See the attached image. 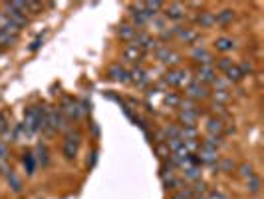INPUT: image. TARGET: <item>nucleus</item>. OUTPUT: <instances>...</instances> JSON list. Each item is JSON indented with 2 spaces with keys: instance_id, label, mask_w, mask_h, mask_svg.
<instances>
[{
  "instance_id": "f257e3e1",
  "label": "nucleus",
  "mask_w": 264,
  "mask_h": 199,
  "mask_svg": "<svg viewBox=\"0 0 264 199\" xmlns=\"http://www.w3.org/2000/svg\"><path fill=\"white\" fill-rule=\"evenodd\" d=\"M6 18L16 24L20 30H24L26 26L30 24V18L26 14V2H6V4H2V8H0Z\"/></svg>"
},
{
  "instance_id": "f03ea898",
  "label": "nucleus",
  "mask_w": 264,
  "mask_h": 199,
  "mask_svg": "<svg viewBox=\"0 0 264 199\" xmlns=\"http://www.w3.org/2000/svg\"><path fill=\"white\" fill-rule=\"evenodd\" d=\"M80 146H82V132L78 128H70L64 139H62V155L66 161H73L80 153Z\"/></svg>"
},
{
  "instance_id": "7ed1b4c3",
  "label": "nucleus",
  "mask_w": 264,
  "mask_h": 199,
  "mask_svg": "<svg viewBox=\"0 0 264 199\" xmlns=\"http://www.w3.org/2000/svg\"><path fill=\"white\" fill-rule=\"evenodd\" d=\"M44 116H46L44 104L26 107V112H24V128H26V132H28L30 136H36V134L42 130Z\"/></svg>"
},
{
  "instance_id": "20e7f679",
  "label": "nucleus",
  "mask_w": 264,
  "mask_h": 199,
  "mask_svg": "<svg viewBox=\"0 0 264 199\" xmlns=\"http://www.w3.org/2000/svg\"><path fill=\"white\" fill-rule=\"evenodd\" d=\"M191 80H193L191 70H187V68H183V66L169 70V72L163 76V82L167 84V88H187Z\"/></svg>"
},
{
  "instance_id": "39448f33",
  "label": "nucleus",
  "mask_w": 264,
  "mask_h": 199,
  "mask_svg": "<svg viewBox=\"0 0 264 199\" xmlns=\"http://www.w3.org/2000/svg\"><path fill=\"white\" fill-rule=\"evenodd\" d=\"M187 16H189V10H187V6H185L183 2H169V4L163 6V18H165L167 22L173 20L177 24H181Z\"/></svg>"
},
{
  "instance_id": "423d86ee",
  "label": "nucleus",
  "mask_w": 264,
  "mask_h": 199,
  "mask_svg": "<svg viewBox=\"0 0 264 199\" xmlns=\"http://www.w3.org/2000/svg\"><path fill=\"white\" fill-rule=\"evenodd\" d=\"M60 114L68 120V122H76V120H80L82 118V112H80V102L78 100H73L72 96H66V98H62V102H60Z\"/></svg>"
},
{
  "instance_id": "0eeeda50",
  "label": "nucleus",
  "mask_w": 264,
  "mask_h": 199,
  "mask_svg": "<svg viewBox=\"0 0 264 199\" xmlns=\"http://www.w3.org/2000/svg\"><path fill=\"white\" fill-rule=\"evenodd\" d=\"M209 96H211V88L205 86V84H201V82H197L195 78L189 82V86L185 88V98L195 100V102H205V100H209Z\"/></svg>"
},
{
  "instance_id": "6e6552de",
  "label": "nucleus",
  "mask_w": 264,
  "mask_h": 199,
  "mask_svg": "<svg viewBox=\"0 0 264 199\" xmlns=\"http://www.w3.org/2000/svg\"><path fill=\"white\" fill-rule=\"evenodd\" d=\"M131 44H133V46H137V48H141V50L147 54V52H155V50L159 48V44H161V42H159L155 36H151V34H147V32L139 30Z\"/></svg>"
},
{
  "instance_id": "1a4fd4ad",
  "label": "nucleus",
  "mask_w": 264,
  "mask_h": 199,
  "mask_svg": "<svg viewBox=\"0 0 264 199\" xmlns=\"http://www.w3.org/2000/svg\"><path fill=\"white\" fill-rule=\"evenodd\" d=\"M131 8V24L139 30V28H143L149 24V20L153 18L151 14H147V10L143 8V2H135L129 6Z\"/></svg>"
},
{
  "instance_id": "9d476101",
  "label": "nucleus",
  "mask_w": 264,
  "mask_h": 199,
  "mask_svg": "<svg viewBox=\"0 0 264 199\" xmlns=\"http://www.w3.org/2000/svg\"><path fill=\"white\" fill-rule=\"evenodd\" d=\"M191 60L197 64V66H206V64H215V56H213V52L205 48L203 44H195L191 48Z\"/></svg>"
},
{
  "instance_id": "9b49d317",
  "label": "nucleus",
  "mask_w": 264,
  "mask_h": 199,
  "mask_svg": "<svg viewBox=\"0 0 264 199\" xmlns=\"http://www.w3.org/2000/svg\"><path fill=\"white\" fill-rule=\"evenodd\" d=\"M201 112H203L201 107H197V110H179L177 123L183 125V128H197V122L201 118Z\"/></svg>"
},
{
  "instance_id": "f8f14e48",
  "label": "nucleus",
  "mask_w": 264,
  "mask_h": 199,
  "mask_svg": "<svg viewBox=\"0 0 264 199\" xmlns=\"http://www.w3.org/2000/svg\"><path fill=\"white\" fill-rule=\"evenodd\" d=\"M195 80L197 82H201V84H205V86H211L213 84V80L217 78V70H215V66L213 64H206V66H195Z\"/></svg>"
},
{
  "instance_id": "ddd939ff",
  "label": "nucleus",
  "mask_w": 264,
  "mask_h": 199,
  "mask_svg": "<svg viewBox=\"0 0 264 199\" xmlns=\"http://www.w3.org/2000/svg\"><path fill=\"white\" fill-rule=\"evenodd\" d=\"M199 38H201V34L197 28H191V26H181V30L177 34V40H181L183 44H187V46H195V44H199Z\"/></svg>"
},
{
  "instance_id": "4468645a",
  "label": "nucleus",
  "mask_w": 264,
  "mask_h": 199,
  "mask_svg": "<svg viewBox=\"0 0 264 199\" xmlns=\"http://www.w3.org/2000/svg\"><path fill=\"white\" fill-rule=\"evenodd\" d=\"M107 78L114 82H119V84H129V70L123 68L121 64H111L107 68Z\"/></svg>"
},
{
  "instance_id": "2eb2a0df",
  "label": "nucleus",
  "mask_w": 264,
  "mask_h": 199,
  "mask_svg": "<svg viewBox=\"0 0 264 199\" xmlns=\"http://www.w3.org/2000/svg\"><path fill=\"white\" fill-rule=\"evenodd\" d=\"M193 22L199 26V28H215L217 26V20H215V12H211V10H199L197 16L193 18Z\"/></svg>"
},
{
  "instance_id": "dca6fc26",
  "label": "nucleus",
  "mask_w": 264,
  "mask_h": 199,
  "mask_svg": "<svg viewBox=\"0 0 264 199\" xmlns=\"http://www.w3.org/2000/svg\"><path fill=\"white\" fill-rule=\"evenodd\" d=\"M143 58H145V52H143L141 48L133 46V44H125V48H123V60L139 66V64L143 62Z\"/></svg>"
},
{
  "instance_id": "f3484780",
  "label": "nucleus",
  "mask_w": 264,
  "mask_h": 199,
  "mask_svg": "<svg viewBox=\"0 0 264 199\" xmlns=\"http://www.w3.org/2000/svg\"><path fill=\"white\" fill-rule=\"evenodd\" d=\"M32 153H34V159H36L38 168H48L50 166V150H48V146L44 141H38Z\"/></svg>"
},
{
  "instance_id": "a211bd4d",
  "label": "nucleus",
  "mask_w": 264,
  "mask_h": 199,
  "mask_svg": "<svg viewBox=\"0 0 264 199\" xmlns=\"http://www.w3.org/2000/svg\"><path fill=\"white\" fill-rule=\"evenodd\" d=\"M4 179H6V185L10 187V191L16 193V195H20L22 193V189H24V184H22V177L16 173L14 169L10 168L6 171V175H4Z\"/></svg>"
},
{
  "instance_id": "6ab92c4d",
  "label": "nucleus",
  "mask_w": 264,
  "mask_h": 199,
  "mask_svg": "<svg viewBox=\"0 0 264 199\" xmlns=\"http://www.w3.org/2000/svg\"><path fill=\"white\" fill-rule=\"evenodd\" d=\"M137 28L133 26L131 22H123V24H119L118 26V38L119 40H123L125 44H131L133 40H135V36H137Z\"/></svg>"
},
{
  "instance_id": "aec40b11",
  "label": "nucleus",
  "mask_w": 264,
  "mask_h": 199,
  "mask_svg": "<svg viewBox=\"0 0 264 199\" xmlns=\"http://www.w3.org/2000/svg\"><path fill=\"white\" fill-rule=\"evenodd\" d=\"M213 46H215V50L220 52V54H229V52L236 50V40L233 36H219V38L213 42Z\"/></svg>"
},
{
  "instance_id": "412c9836",
  "label": "nucleus",
  "mask_w": 264,
  "mask_h": 199,
  "mask_svg": "<svg viewBox=\"0 0 264 199\" xmlns=\"http://www.w3.org/2000/svg\"><path fill=\"white\" fill-rule=\"evenodd\" d=\"M224 125H227V122H222L215 116H209L205 123L206 136H222L224 134Z\"/></svg>"
},
{
  "instance_id": "4be33fe9",
  "label": "nucleus",
  "mask_w": 264,
  "mask_h": 199,
  "mask_svg": "<svg viewBox=\"0 0 264 199\" xmlns=\"http://www.w3.org/2000/svg\"><path fill=\"white\" fill-rule=\"evenodd\" d=\"M129 82L137 88H145L149 84V76H147V72L141 66H135L133 70H129Z\"/></svg>"
},
{
  "instance_id": "5701e85b",
  "label": "nucleus",
  "mask_w": 264,
  "mask_h": 199,
  "mask_svg": "<svg viewBox=\"0 0 264 199\" xmlns=\"http://www.w3.org/2000/svg\"><path fill=\"white\" fill-rule=\"evenodd\" d=\"M0 30L4 32V34H8V36H12V38H16V40L20 38V32H22L16 24H12V22L6 18V14H4L2 10H0Z\"/></svg>"
},
{
  "instance_id": "b1692460",
  "label": "nucleus",
  "mask_w": 264,
  "mask_h": 199,
  "mask_svg": "<svg viewBox=\"0 0 264 199\" xmlns=\"http://www.w3.org/2000/svg\"><path fill=\"white\" fill-rule=\"evenodd\" d=\"M235 18H236V10L235 8H229V6L219 10V12L215 14V20H217L219 26H229V24H233Z\"/></svg>"
},
{
  "instance_id": "393cba45",
  "label": "nucleus",
  "mask_w": 264,
  "mask_h": 199,
  "mask_svg": "<svg viewBox=\"0 0 264 199\" xmlns=\"http://www.w3.org/2000/svg\"><path fill=\"white\" fill-rule=\"evenodd\" d=\"M161 182L165 191H173V193H175L177 189H181V185H183V179H179L175 173H165V175H161Z\"/></svg>"
},
{
  "instance_id": "a878e982",
  "label": "nucleus",
  "mask_w": 264,
  "mask_h": 199,
  "mask_svg": "<svg viewBox=\"0 0 264 199\" xmlns=\"http://www.w3.org/2000/svg\"><path fill=\"white\" fill-rule=\"evenodd\" d=\"M22 168L26 171V175L32 177L34 173H36V169H38V164H36V159H34V153L32 152H24L22 153Z\"/></svg>"
},
{
  "instance_id": "bb28decb",
  "label": "nucleus",
  "mask_w": 264,
  "mask_h": 199,
  "mask_svg": "<svg viewBox=\"0 0 264 199\" xmlns=\"http://www.w3.org/2000/svg\"><path fill=\"white\" fill-rule=\"evenodd\" d=\"M222 78H224L229 84H240V82L244 80V76L240 74V70H238V66H236V64H233V66L222 74Z\"/></svg>"
},
{
  "instance_id": "cd10ccee",
  "label": "nucleus",
  "mask_w": 264,
  "mask_h": 199,
  "mask_svg": "<svg viewBox=\"0 0 264 199\" xmlns=\"http://www.w3.org/2000/svg\"><path fill=\"white\" fill-rule=\"evenodd\" d=\"M209 98L213 100V104H219V106H227V104L231 102L233 94H231V92H217V90H211V96H209Z\"/></svg>"
},
{
  "instance_id": "c85d7f7f",
  "label": "nucleus",
  "mask_w": 264,
  "mask_h": 199,
  "mask_svg": "<svg viewBox=\"0 0 264 199\" xmlns=\"http://www.w3.org/2000/svg\"><path fill=\"white\" fill-rule=\"evenodd\" d=\"M183 179H185V182H189V184L199 182V179H201V168H197V166H189V168H185L183 169Z\"/></svg>"
},
{
  "instance_id": "c756f323",
  "label": "nucleus",
  "mask_w": 264,
  "mask_h": 199,
  "mask_svg": "<svg viewBox=\"0 0 264 199\" xmlns=\"http://www.w3.org/2000/svg\"><path fill=\"white\" fill-rule=\"evenodd\" d=\"M179 139H181V141L199 139V130H197V128H183V125H179Z\"/></svg>"
},
{
  "instance_id": "7c9ffc66",
  "label": "nucleus",
  "mask_w": 264,
  "mask_h": 199,
  "mask_svg": "<svg viewBox=\"0 0 264 199\" xmlns=\"http://www.w3.org/2000/svg\"><path fill=\"white\" fill-rule=\"evenodd\" d=\"M147 26H151V30H155V32H159V34H161V32H165L167 28H169V22H167L163 16H155V18H151V20H149V24H147Z\"/></svg>"
},
{
  "instance_id": "2f4dec72",
  "label": "nucleus",
  "mask_w": 264,
  "mask_h": 199,
  "mask_svg": "<svg viewBox=\"0 0 264 199\" xmlns=\"http://www.w3.org/2000/svg\"><path fill=\"white\" fill-rule=\"evenodd\" d=\"M260 189H262V182H260L258 175H252L250 179H247V191H249L250 195H258Z\"/></svg>"
},
{
  "instance_id": "473e14b6",
  "label": "nucleus",
  "mask_w": 264,
  "mask_h": 199,
  "mask_svg": "<svg viewBox=\"0 0 264 199\" xmlns=\"http://www.w3.org/2000/svg\"><path fill=\"white\" fill-rule=\"evenodd\" d=\"M171 52H173V48L169 46V44H159V48L153 52V56H155V60H159L161 64H165L167 58L171 56Z\"/></svg>"
},
{
  "instance_id": "72a5a7b5",
  "label": "nucleus",
  "mask_w": 264,
  "mask_h": 199,
  "mask_svg": "<svg viewBox=\"0 0 264 199\" xmlns=\"http://www.w3.org/2000/svg\"><path fill=\"white\" fill-rule=\"evenodd\" d=\"M236 171H238V175L247 182V179H250L252 175H256V171H254V166L252 164H249V161H244V164H240L238 168H236Z\"/></svg>"
},
{
  "instance_id": "f704fd0d",
  "label": "nucleus",
  "mask_w": 264,
  "mask_h": 199,
  "mask_svg": "<svg viewBox=\"0 0 264 199\" xmlns=\"http://www.w3.org/2000/svg\"><path fill=\"white\" fill-rule=\"evenodd\" d=\"M181 98L183 96H179L177 92H165V98H163V104L167 107H179V104H181Z\"/></svg>"
},
{
  "instance_id": "c9c22d12",
  "label": "nucleus",
  "mask_w": 264,
  "mask_h": 199,
  "mask_svg": "<svg viewBox=\"0 0 264 199\" xmlns=\"http://www.w3.org/2000/svg\"><path fill=\"white\" fill-rule=\"evenodd\" d=\"M233 64H235V62H233V58H229V56H222V58H217L213 66H215V70H217V72L224 74V72H227V70H229Z\"/></svg>"
},
{
  "instance_id": "e433bc0d",
  "label": "nucleus",
  "mask_w": 264,
  "mask_h": 199,
  "mask_svg": "<svg viewBox=\"0 0 264 199\" xmlns=\"http://www.w3.org/2000/svg\"><path fill=\"white\" fill-rule=\"evenodd\" d=\"M153 152H155V155H157L161 161H167L169 155H171V152H169V148H167L165 141H161V143H153Z\"/></svg>"
},
{
  "instance_id": "4c0bfd02",
  "label": "nucleus",
  "mask_w": 264,
  "mask_h": 199,
  "mask_svg": "<svg viewBox=\"0 0 264 199\" xmlns=\"http://www.w3.org/2000/svg\"><path fill=\"white\" fill-rule=\"evenodd\" d=\"M231 86H233V84H229L222 76H217L213 80V84H211V88L217 90V92H231Z\"/></svg>"
},
{
  "instance_id": "58836bf2",
  "label": "nucleus",
  "mask_w": 264,
  "mask_h": 199,
  "mask_svg": "<svg viewBox=\"0 0 264 199\" xmlns=\"http://www.w3.org/2000/svg\"><path fill=\"white\" fill-rule=\"evenodd\" d=\"M46 8V4H42V2H32V0H28L26 2V14L30 16H36V14H42Z\"/></svg>"
},
{
  "instance_id": "ea45409f",
  "label": "nucleus",
  "mask_w": 264,
  "mask_h": 199,
  "mask_svg": "<svg viewBox=\"0 0 264 199\" xmlns=\"http://www.w3.org/2000/svg\"><path fill=\"white\" fill-rule=\"evenodd\" d=\"M238 70H240V74L247 78V76H252L254 72H256V68H254V64H252V60H240L238 64Z\"/></svg>"
},
{
  "instance_id": "a19ab883",
  "label": "nucleus",
  "mask_w": 264,
  "mask_h": 199,
  "mask_svg": "<svg viewBox=\"0 0 264 199\" xmlns=\"http://www.w3.org/2000/svg\"><path fill=\"white\" fill-rule=\"evenodd\" d=\"M217 169L222 171V173H231L235 169V161L231 157H222V159H219V164H217Z\"/></svg>"
},
{
  "instance_id": "79ce46f5",
  "label": "nucleus",
  "mask_w": 264,
  "mask_h": 199,
  "mask_svg": "<svg viewBox=\"0 0 264 199\" xmlns=\"http://www.w3.org/2000/svg\"><path fill=\"white\" fill-rule=\"evenodd\" d=\"M181 62H183V56H181L179 52H171V56L167 58L165 66H167L169 70H173V68H179V66H181Z\"/></svg>"
},
{
  "instance_id": "37998d69",
  "label": "nucleus",
  "mask_w": 264,
  "mask_h": 199,
  "mask_svg": "<svg viewBox=\"0 0 264 199\" xmlns=\"http://www.w3.org/2000/svg\"><path fill=\"white\" fill-rule=\"evenodd\" d=\"M18 42L16 38H12V36H8V34H4V32L0 30V48L2 50H6V48H12Z\"/></svg>"
},
{
  "instance_id": "c03bdc74",
  "label": "nucleus",
  "mask_w": 264,
  "mask_h": 199,
  "mask_svg": "<svg viewBox=\"0 0 264 199\" xmlns=\"http://www.w3.org/2000/svg\"><path fill=\"white\" fill-rule=\"evenodd\" d=\"M189 189H191L193 195H206V191H209V189H206V184L205 182H201V179H199V182H195L193 187H189Z\"/></svg>"
},
{
  "instance_id": "a18cd8bd",
  "label": "nucleus",
  "mask_w": 264,
  "mask_h": 199,
  "mask_svg": "<svg viewBox=\"0 0 264 199\" xmlns=\"http://www.w3.org/2000/svg\"><path fill=\"white\" fill-rule=\"evenodd\" d=\"M171 199H193V193L189 187H181V189H177L175 193H173Z\"/></svg>"
},
{
  "instance_id": "49530a36",
  "label": "nucleus",
  "mask_w": 264,
  "mask_h": 199,
  "mask_svg": "<svg viewBox=\"0 0 264 199\" xmlns=\"http://www.w3.org/2000/svg\"><path fill=\"white\" fill-rule=\"evenodd\" d=\"M98 157H100V155H98V150H91V153H89V157H88V164H86L88 169H93V166L98 164Z\"/></svg>"
},
{
  "instance_id": "de8ad7c7",
  "label": "nucleus",
  "mask_w": 264,
  "mask_h": 199,
  "mask_svg": "<svg viewBox=\"0 0 264 199\" xmlns=\"http://www.w3.org/2000/svg\"><path fill=\"white\" fill-rule=\"evenodd\" d=\"M42 42H44V38H42V36H38V38H36V40H34V44H32V46H30V50H32V52H36V50H38V48L42 46Z\"/></svg>"
},
{
  "instance_id": "09e8293b",
  "label": "nucleus",
  "mask_w": 264,
  "mask_h": 199,
  "mask_svg": "<svg viewBox=\"0 0 264 199\" xmlns=\"http://www.w3.org/2000/svg\"><path fill=\"white\" fill-rule=\"evenodd\" d=\"M193 199H206V195H193Z\"/></svg>"
},
{
  "instance_id": "8fccbe9b",
  "label": "nucleus",
  "mask_w": 264,
  "mask_h": 199,
  "mask_svg": "<svg viewBox=\"0 0 264 199\" xmlns=\"http://www.w3.org/2000/svg\"><path fill=\"white\" fill-rule=\"evenodd\" d=\"M2 52H4V50H2V48H0V56H2Z\"/></svg>"
}]
</instances>
